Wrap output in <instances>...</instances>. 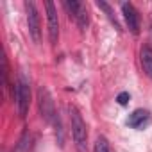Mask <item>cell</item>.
I'll return each mask as SVG.
<instances>
[{"mask_svg":"<svg viewBox=\"0 0 152 152\" xmlns=\"http://www.w3.org/2000/svg\"><path fill=\"white\" fill-rule=\"evenodd\" d=\"M93 152H111L107 138L99 136V138H97V141H95V148H93Z\"/></svg>","mask_w":152,"mask_h":152,"instance_id":"7c38bea8","label":"cell"},{"mask_svg":"<svg viewBox=\"0 0 152 152\" xmlns=\"http://www.w3.org/2000/svg\"><path fill=\"white\" fill-rule=\"evenodd\" d=\"M38 106H39V113H41V118L47 122V124H50V122H54V118H56V107H54V99H52V95H50V91L47 90V88H39L38 90Z\"/></svg>","mask_w":152,"mask_h":152,"instance_id":"3957f363","label":"cell"},{"mask_svg":"<svg viewBox=\"0 0 152 152\" xmlns=\"http://www.w3.org/2000/svg\"><path fill=\"white\" fill-rule=\"evenodd\" d=\"M70 111V124H72V136L77 152H88V129L86 124L75 106H68Z\"/></svg>","mask_w":152,"mask_h":152,"instance_id":"6da1fadb","label":"cell"},{"mask_svg":"<svg viewBox=\"0 0 152 152\" xmlns=\"http://www.w3.org/2000/svg\"><path fill=\"white\" fill-rule=\"evenodd\" d=\"M16 104H18L20 116H25L29 111V104H31V86L23 73H20L18 83H16Z\"/></svg>","mask_w":152,"mask_h":152,"instance_id":"7a4b0ae2","label":"cell"},{"mask_svg":"<svg viewBox=\"0 0 152 152\" xmlns=\"http://www.w3.org/2000/svg\"><path fill=\"white\" fill-rule=\"evenodd\" d=\"M54 127H56V140H57V145L63 148L64 147V131H63V124H61V116L56 115L54 118Z\"/></svg>","mask_w":152,"mask_h":152,"instance_id":"30bf717a","label":"cell"},{"mask_svg":"<svg viewBox=\"0 0 152 152\" xmlns=\"http://www.w3.org/2000/svg\"><path fill=\"white\" fill-rule=\"evenodd\" d=\"M129 99H131L129 93H127V91H122V93L116 97V102H118L120 106H127V104H129Z\"/></svg>","mask_w":152,"mask_h":152,"instance_id":"5bb4252c","label":"cell"},{"mask_svg":"<svg viewBox=\"0 0 152 152\" xmlns=\"http://www.w3.org/2000/svg\"><path fill=\"white\" fill-rule=\"evenodd\" d=\"M64 7H66V11L70 13V16L79 23V27L81 29H86L88 27V13H86V7L81 4V2H75V0H66L64 2Z\"/></svg>","mask_w":152,"mask_h":152,"instance_id":"5b68a950","label":"cell"},{"mask_svg":"<svg viewBox=\"0 0 152 152\" xmlns=\"http://www.w3.org/2000/svg\"><path fill=\"white\" fill-rule=\"evenodd\" d=\"M25 11H27L29 34H31L34 43H39L41 41V22H39V15H38V9H36L34 2H25Z\"/></svg>","mask_w":152,"mask_h":152,"instance_id":"277c9868","label":"cell"},{"mask_svg":"<svg viewBox=\"0 0 152 152\" xmlns=\"http://www.w3.org/2000/svg\"><path fill=\"white\" fill-rule=\"evenodd\" d=\"M140 59H141V66H143L145 73L152 79V48H150L148 45H145V47L141 48Z\"/></svg>","mask_w":152,"mask_h":152,"instance_id":"9c48e42d","label":"cell"},{"mask_svg":"<svg viewBox=\"0 0 152 152\" xmlns=\"http://www.w3.org/2000/svg\"><path fill=\"white\" fill-rule=\"evenodd\" d=\"M150 124V113L147 109H136L132 115H129L127 125L132 129H143Z\"/></svg>","mask_w":152,"mask_h":152,"instance_id":"ba28073f","label":"cell"},{"mask_svg":"<svg viewBox=\"0 0 152 152\" xmlns=\"http://www.w3.org/2000/svg\"><path fill=\"white\" fill-rule=\"evenodd\" d=\"M122 13H124V18H125V22H127L129 31H131L132 34H138V32H140V15H138V11L134 9V6L129 4V2H124V4H122Z\"/></svg>","mask_w":152,"mask_h":152,"instance_id":"52a82bcc","label":"cell"},{"mask_svg":"<svg viewBox=\"0 0 152 152\" xmlns=\"http://www.w3.org/2000/svg\"><path fill=\"white\" fill-rule=\"evenodd\" d=\"M47 7V25H48V38L50 43H57L59 38V20H57V11L54 2H45Z\"/></svg>","mask_w":152,"mask_h":152,"instance_id":"8992f818","label":"cell"},{"mask_svg":"<svg viewBox=\"0 0 152 152\" xmlns=\"http://www.w3.org/2000/svg\"><path fill=\"white\" fill-rule=\"evenodd\" d=\"M27 140H29V132H23V136L20 138V141H18V145H16L15 152H27V148H29Z\"/></svg>","mask_w":152,"mask_h":152,"instance_id":"4fadbf2b","label":"cell"},{"mask_svg":"<svg viewBox=\"0 0 152 152\" xmlns=\"http://www.w3.org/2000/svg\"><path fill=\"white\" fill-rule=\"evenodd\" d=\"M97 6L100 7V9H104L106 11V15H107V18L111 20V23L116 27V31H122V27H120V23H118V20H116V16L113 15V9L109 7V4H106V2H100V0H99V2H97Z\"/></svg>","mask_w":152,"mask_h":152,"instance_id":"8fae6325","label":"cell"}]
</instances>
